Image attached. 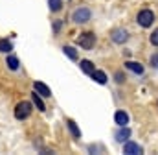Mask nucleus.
I'll list each match as a JSON object with an SVG mask.
<instances>
[{
    "label": "nucleus",
    "instance_id": "f03ea898",
    "mask_svg": "<svg viewBox=\"0 0 158 155\" xmlns=\"http://www.w3.org/2000/svg\"><path fill=\"white\" fill-rule=\"evenodd\" d=\"M77 44L83 50H92L94 44H96V35H94L92 32H85V33H81V37L77 39Z\"/></svg>",
    "mask_w": 158,
    "mask_h": 155
},
{
    "label": "nucleus",
    "instance_id": "f8f14e48",
    "mask_svg": "<svg viewBox=\"0 0 158 155\" xmlns=\"http://www.w3.org/2000/svg\"><path fill=\"white\" fill-rule=\"evenodd\" d=\"M92 78H94V81H98L99 85H105V83H107V74H105L103 70H94V72H92Z\"/></svg>",
    "mask_w": 158,
    "mask_h": 155
},
{
    "label": "nucleus",
    "instance_id": "dca6fc26",
    "mask_svg": "<svg viewBox=\"0 0 158 155\" xmlns=\"http://www.w3.org/2000/svg\"><path fill=\"white\" fill-rule=\"evenodd\" d=\"M63 52H64V54H66L72 61H76V59H77V52H76L72 46H64V48H63Z\"/></svg>",
    "mask_w": 158,
    "mask_h": 155
},
{
    "label": "nucleus",
    "instance_id": "aec40b11",
    "mask_svg": "<svg viewBox=\"0 0 158 155\" xmlns=\"http://www.w3.org/2000/svg\"><path fill=\"white\" fill-rule=\"evenodd\" d=\"M151 65H153L155 69H158V52L155 55H151Z\"/></svg>",
    "mask_w": 158,
    "mask_h": 155
},
{
    "label": "nucleus",
    "instance_id": "9b49d317",
    "mask_svg": "<svg viewBox=\"0 0 158 155\" xmlns=\"http://www.w3.org/2000/svg\"><path fill=\"white\" fill-rule=\"evenodd\" d=\"M79 67H81V70H83L85 74H88V76H92V72L96 70V69H94V65H92V61H88V59H83Z\"/></svg>",
    "mask_w": 158,
    "mask_h": 155
},
{
    "label": "nucleus",
    "instance_id": "0eeeda50",
    "mask_svg": "<svg viewBox=\"0 0 158 155\" xmlns=\"http://www.w3.org/2000/svg\"><path fill=\"white\" fill-rule=\"evenodd\" d=\"M114 137H116V140H118V142H127V139L131 137V129H129L127 126H119V129L116 131V135H114Z\"/></svg>",
    "mask_w": 158,
    "mask_h": 155
},
{
    "label": "nucleus",
    "instance_id": "9d476101",
    "mask_svg": "<svg viewBox=\"0 0 158 155\" xmlns=\"http://www.w3.org/2000/svg\"><path fill=\"white\" fill-rule=\"evenodd\" d=\"M125 69L132 70L134 74H143V67H142L140 63H136V61H127V63H125Z\"/></svg>",
    "mask_w": 158,
    "mask_h": 155
},
{
    "label": "nucleus",
    "instance_id": "f257e3e1",
    "mask_svg": "<svg viewBox=\"0 0 158 155\" xmlns=\"http://www.w3.org/2000/svg\"><path fill=\"white\" fill-rule=\"evenodd\" d=\"M153 22H155V13L151 9H142L138 13V24L142 28H149V26H153Z\"/></svg>",
    "mask_w": 158,
    "mask_h": 155
},
{
    "label": "nucleus",
    "instance_id": "6e6552de",
    "mask_svg": "<svg viewBox=\"0 0 158 155\" xmlns=\"http://www.w3.org/2000/svg\"><path fill=\"white\" fill-rule=\"evenodd\" d=\"M33 89H35V92H39L40 96H52V91H50V87L48 85H44L42 81H35L33 83Z\"/></svg>",
    "mask_w": 158,
    "mask_h": 155
},
{
    "label": "nucleus",
    "instance_id": "2eb2a0df",
    "mask_svg": "<svg viewBox=\"0 0 158 155\" xmlns=\"http://www.w3.org/2000/svg\"><path fill=\"white\" fill-rule=\"evenodd\" d=\"M6 65H7L11 70H17V69H19V59H17L15 55H9L7 61H6Z\"/></svg>",
    "mask_w": 158,
    "mask_h": 155
},
{
    "label": "nucleus",
    "instance_id": "ddd939ff",
    "mask_svg": "<svg viewBox=\"0 0 158 155\" xmlns=\"http://www.w3.org/2000/svg\"><path fill=\"white\" fill-rule=\"evenodd\" d=\"M31 102L35 104V107H37L39 111H46V105H44V102L39 98V92H33V94H31Z\"/></svg>",
    "mask_w": 158,
    "mask_h": 155
},
{
    "label": "nucleus",
    "instance_id": "7ed1b4c3",
    "mask_svg": "<svg viewBox=\"0 0 158 155\" xmlns=\"http://www.w3.org/2000/svg\"><path fill=\"white\" fill-rule=\"evenodd\" d=\"M31 115V102H20L17 107H15V116L19 120H24Z\"/></svg>",
    "mask_w": 158,
    "mask_h": 155
},
{
    "label": "nucleus",
    "instance_id": "6ab92c4d",
    "mask_svg": "<svg viewBox=\"0 0 158 155\" xmlns=\"http://www.w3.org/2000/svg\"><path fill=\"white\" fill-rule=\"evenodd\" d=\"M151 44H155V46H158V28L151 33Z\"/></svg>",
    "mask_w": 158,
    "mask_h": 155
},
{
    "label": "nucleus",
    "instance_id": "412c9836",
    "mask_svg": "<svg viewBox=\"0 0 158 155\" xmlns=\"http://www.w3.org/2000/svg\"><path fill=\"white\" fill-rule=\"evenodd\" d=\"M116 78H118V79H116L118 83H121V81H123V74H116Z\"/></svg>",
    "mask_w": 158,
    "mask_h": 155
},
{
    "label": "nucleus",
    "instance_id": "a211bd4d",
    "mask_svg": "<svg viewBox=\"0 0 158 155\" xmlns=\"http://www.w3.org/2000/svg\"><path fill=\"white\" fill-rule=\"evenodd\" d=\"M63 7V2L61 0H50V9L52 11H59Z\"/></svg>",
    "mask_w": 158,
    "mask_h": 155
},
{
    "label": "nucleus",
    "instance_id": "39448f33",
    "mask_svg": "<svg viewBox=\"0 0 158 155\" xmlns=\"http://www.w3.org/2000/svg\"><path fill=\"white\" fill-rule=\"evenodd\" d=\"M110 39H112V42H116V44H123V42L129 39V32L123 30V28H116V30H112Z\"/></svg>",
    "mask_w": 158,
    "mask_h": 155
},
{
    "label": "nucleus",
    "instance_id": "20e7f679",
    "mask_svg": "<svg viewBox=\"0 0 158 155\" xmlns=\"http://www.w3.org/2000/svg\"><path fill=\"white\" fill-rule=\"evenodd\" d=\"M72 20L77 22V24L88 22V20H90V9H88V7H79V9H76L74 15H72Z\"/></svg>",
    "mask_w": 158,
    "mask_h": 155
},
{
    "label": "nucleus",
    "instance_id": "423d86ee",
    "mask_svg": "<svg viewBox=\"0 0 158 155\" xmlns=\"http://www.w3.org/2000/svg\"><path fill=\"white\" fill-rule=\"evenodd\" d=\"M123 153H127V155H142L143 153V150H142L140 144H136V142H132V140H127L125 146H123Z\"/></svg>",
    "mask_w": 158,
    "mask_h": 155
},
{
    "label": "nucleus",
    "instance_id": "1a4fd4ad",
    "mask_svg": "<svg viewBox=\"0 0 158 155\" xmlns=\"http://www.w3.org/2000/svg\"><path fill=\"white\" fill-rule=\"evenodd\" d=\"M114 122H116L118 126H127V124H129V115H127L125 111H116Z\"/></svg>",
    "mask_w": 158,
    "mask_h": 155
},
{
    "label": "nucleus",
    "instance_id": "4468645a",
    "mask_svg": "<svg viewBox=\"0 0 158 155\" xmlns=\"http://www.w3.org/2000/svg\"><path fill=\"white\" fill-rule=\"evenodd\" d=\"M66 124H68V129H70V133H72L76 139H79V137H81V131H79V127L76 126V122H74V120H68Z\"/></svg>",
    "mask_w": 158,
    "mask_h": 155
},
{
    "label": "nucleus",
    "instance_id": "f3484780",
    "mask_svg": "<svg viewBox=\"0 0 158 155\" xmlns=\"http://www.w3.org/2000/svg\"><path fill=\"white\" fill-rule=\"evenodd\" d=\"M11 48H13V46H11V42H9L7 39H2V41H0V52L7 54V52H9Z\"/></svg>",
    "mask_w": 158,
    "mask_h": 155
}]
</instances>
